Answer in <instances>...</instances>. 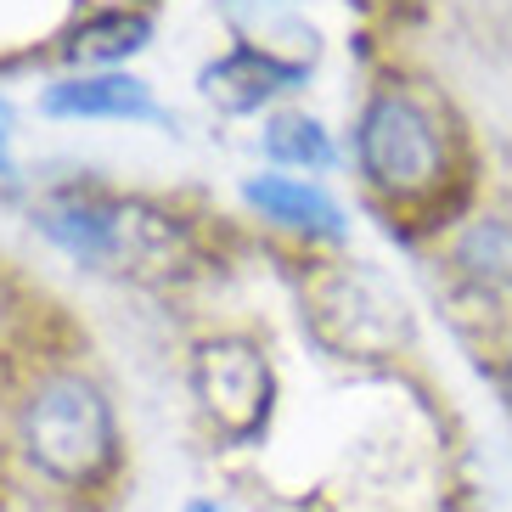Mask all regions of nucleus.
I'll return each instance as SVG.
<instances>
[{"instance_id":"1a4fd4ad","label":"nucleus","mask_w":512,"mask_h":512,"mask_svg":"<svg viewBox=\"0 0 512 512\" xmlns=\"http://www.w3.org/2000/svg\"><path fill=\"white\" fill-rule=\"evenodd\" d=\"M265 152H271L276 164H304V169H332L338 164L332 136L321 130L316 119H304V113H282V119H271V130H265Z\"/></svg>"},{"instance_id":"ddd939ff","label":"nucleus","mask_w":512,"mask_h":512,"mask_svg":"<svg viewBox=\"0 0 512 512\" xmlns=\"http://www.w3.org/2000/svg\"><path fill=\"white\" fill-rule=\"evenodd\" d=\"M181 512H226V507H220V501H209V496H192Z\"/></svg>"},{"instance_id":"6e6552de","label":"nucleus","mask_w":512,"mask_h":512,"mask_svg":"<svg viewBox=\"0 0 512 512\" xmlns=\"http://www.w3.org/2000/svg\"><path fill=\"white\" fill-rule=\"evenodd\" d=\"M40 231H46L57 248H68L79 265H107V259L119 254V242H124L119 209H113V203H85V197L51 203V209L40 214Z\"/></svg>"},{"instance_id":"423d86ee","label":"nucleus","mask_w":512,"mask_h":512,"mask_svg":"<svg viewBox=\"0 0 512 512\" xmlns=\"http://www.w3.org/2000/svg\"><path fill=\"white\" fill-rule=\"evenodd\" d=\"M242 197L254 203L265 220H276V226H293V231H310V237H344V209L332 203L321 186L310 181H293V175H254V181L242 186Z\"/></svg>"},{"instance_id":"0eeeda50","label":"nucleus","mask_w":512,"mask_h":512,"mask_svg":"<svg viewBox=\"0 0 512 512\" xmlns=\"http://www.w3.org/2000/svg\"><path fill=\"white\" fill-rule=\"evenodd\" d=\"M451 271L462 276L473 293H484V299H507L512 293V220L484 214V220L456 231Z\"/></svg>"},{"instance_id":"39448f33","label":"nucleus","mask_w":512,"mask_h":512,"mask_svg":"<svg viewBox=\"0 0 512 512\" xmlns=\"http://www.w3.org/2000/svg\"><path fill=\"white\" fill-rule=\"evenodd\" d=\"M299 85H304V62H282V57H271V51H254V46H237L231 57H220L209 74H203V91L220 107H231V113H248V107H259L265 96L299 91Z\"/></svg>"},{"instance_id":"7ed1b4c3","label":"nucleus","mask_w":512,"mask_h":512,"mask_svg":"<svg viewBox=\"0 0 512 512\" xmlns=\"http://www.w3.org/2000/svg\"><path fill=\"white\" fill-rule=\"evenodd\" d=\"M197 394L214 411V422L226 428L237 445L265 428L271 417V372L248 344H209L197 361Z\"/></svg>"},{"instance_id":"9b49d317","label":"nucleus","mask_w":512,"mask_h":512,"mask_svg":"<svg viewBox=\"0 0 512 512\" xmlns=\"http://www.w3.org/2000/svg\"><path fill=\"white\" fill-rule=\"evenodd\" d=\"M6 119H12V113L0 102V175H12V158H6V136H12V130H6Z\"/></svg>"},{"instance_id":"9d476101","label":"nucleus","mask_w":512,"mask_h":512,"mask_svg":"<svg viewBox=\"0 0 512 512\" xmlns=\"http://www.w3.org/2000/svg\"><path fill=\"white\" fill-rule=\"evenodd\" d=\"M141 46H147V17H113V23H96V29L79 34V57L91 62H113Z\"/></svg>"},{"instance_id":"f8f14e48","label":"nucleus","mask_w":512,"mask_h":512,"mask_svg":"<svg viewBox=\"0 0 512 512\" xmlns=\"http://www.w3.org/2000/svg\"><path fill=\"white\" fill-rule=\"evenodd\" d=\"M496 383H501V400H507V411H512V349L501 355V377H496Z\"/></svg>"},{"instance_id":"f03ea898","label":"nucleus","mask_w":512,"mask_h":512,"mask_svg":"<svg viewBox=\"0 0 512 512\" xmlns=\"http://www.w3.org/2000/svg\"><path fill=\"white\" fill-rule=\"evenodd\" d=\"M355 147H361V169L377 192L422 197L445 181V130L428 107L400 91H383L366 102Z\"/></svg>"},{"instance_id":"f257e3e1","label":"nucleus","mask_w":512,"mask_h":512,"mask_svg":"<svg viewBox=\"0 0 512 512\" xmlns=\"http://www.w3.org/2000/svg\"><path fill=\"white\" fill-rule=\"evenodd\" d=\"M17 439L34 473L62 490H96L119 462L113 406L85 377H46L17 417Z\"/></svg>"},{"instance_id":"20e7f679","label":"nucleus","mask_w":512,"mask_h":512,"mask_svg":"<svg viewBox=\"0 0 512 512\" xmlns=\"http://www.w3.org/2000/svg\"><path fill=\"white\" fill-rule=\"evenodd\" d=\"M51 119H124V124H169L152 85H141L136 74H85L62 79L40 96Z\"/></svg>"}]
</instances>
